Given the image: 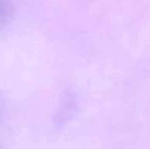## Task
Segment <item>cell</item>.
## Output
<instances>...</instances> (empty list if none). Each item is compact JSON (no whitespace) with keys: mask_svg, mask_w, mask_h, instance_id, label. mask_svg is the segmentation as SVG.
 Instances as JSON below:
<instances>
[{"mask_svg":"<svg viewBox=\"0 0 150 149\" xmlns=\"http://www.w3.org/2000/svg\"><path fill=\"white\" fill-rule=\"evenodd\" d=\"M12 16V4L9 0H0V26L8 23Z\"/></svg>","mask_w":150,"mask_h":149,"instance_id":"1","label":"cell"}]
</instances>
